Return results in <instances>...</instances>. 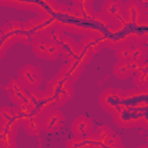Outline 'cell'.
Instances as JSON below:
<instances>
[{"label":"cell","mask_w":148,"mask_h":148,"mask_svg":"<svg viewBox=\"0 0 148 148\" xmlns=\"http://www.w3.org/2000/svg\"><path fill=\"white\" fill-rule=\"evenodd\" d=\"M39 121L42 125V130L47 133H54L61 130L65 117L62 112L57 109H49L44 113L39 116Z\"/></svg>","instance_id":"cell-1"},{"label":"cell","mask_w":148,"mask_h":148,"mask_svg":"<svg viewBox=\"0 0 148 148\" xmlns=\"http://www.w3.org/2000/svg\"><path fill=\"white\" fill-rule=\"evenodd\" d=\"M21 84L24 88L36 89L42 83V76L37 68L32 65H25L18 71V79Z\"/></svg>","instance_id":"cell-2"},{"label":"cell","mask_w":148,"mask_h":148,"mask_svg":"<svg viewBox=\"0 0 148 148\" xmlns=\"http://www.w3.org/2000/svg\"><path fill=\"white\" fill-rule=\"evenodd\" d=\"M123 90L114 89V88H108L103 90L99 95V105L106 111V112H112L118 104L121 103L123 99Z\"/></svg>","instance_id":"cell-3"},{"label":"cell","mask_w":148,"mask_h":148,"mask_svg":"<svg viewBox=\"0 0 148 148\" xmlns=\"http://www.w3.org/2000/svg\"><path fill=\"white\" fill-rule=\"evenodd\" d=\"M102 15L109 22L124 17V3L120 0H106L102 7Z\"/></svg>","instance_id":"cell-4"},{"label":"cell","mask_w":148,"mask_h":148,"mask_svg":"<svg viewBox=\"0 0 148 148\" xmlns=\"http://www.w3.org/2000/svg\"><path fill=\"white\" fill-rule=\"evenodd\" d=\"M142 9L141 5L136 2L135 0H130L124 6V17L127 22V24H138L143 17H142Z\"/></svg>","instance_id":"cell-5"},{"label":"cell","mask_w":148,"mask_h":148,"mask_svg":"<svg viewBox=\"0 0 148 148\" xmlns=\"http://www.w3.org/2000/svg\"><path fill=\"white\" fill-rule=\"evenodd\" d=\"M71 128L75 136H86L92 132L94 125L90 118L86 116H79L73 120Z\"/></svg>","instance_id":"cell-6"},{"label":"cell","mask_w":148,"mask_h":148,"mask_svg":"<svg viewBox=\"0 0 148 148\" xmlns=\"http://www.w3.org/2000/svg\"><path fill=\"white\" fill-rule=\"evenodd\" d=\"M6 90L8 92V97L12 99V102H14L17 105L21 102H23L28 96L27 88H24L18 80H12L10 82H8Z\"/></svg>","instance_id":"cell-7"},{"label":"cell","mask_w":148,"mask_h":148,"mask_svg":"<svg viewBox=\"0 0 148 148\" xmlns=\"http://www.w3.org/2000/svg\"><path fill=\"white\" fill-rule=\"evenodd\" d=\"M139 65L140 64L132 61V60L117 61V64L113 66V74L116 77H118L120 80H126L133 75L134 71L138 68Z\"/></svg>","instance_id":"cell-8"},{"label":"cell","mask_w":148,"mask_h":148,"mask_svg":"<svg viewBox=\"0 0 148 148\" xmlns=\"http://www.w3.org/2000/svg\"><path fill=\"white\" fill-rule=\"evenodd\" d=\"M83 69H84V65L79 62L76 59H71V60H67V64L62 66V68L60 69V73L64 74L71 82H74L80 77Z\"/></svg>","instance_id":"cell-9"},{"label":"cell","mask_w":148,"mask_h":148,"mask_svg":"<svg viewBox=\"0 0 148 148\" xmlns=\"http://www.w3.org/2000/svg\"><path fill=\"white\" fill-rule=\"evenodd\" d=\"M59 47H60V54L64 57V59L66 58V60H71L74 58L79 45L74 42V39L72 37L65 36L62 38L61 43L59 44Z\"/></svg>","instance_id":"cell-10"},{"label":"cell","mask_w":148,"mask_h":148,"mask_svg":"<svg viewBox=\"0 0 148 148\" xmlns=\"http://www.w3.org/2000/svg\"><path fill=\"white\" fill-rule=\"evenodd\" d=\"M31 45H32V51L36 54V57L40 59H46V50L49 45V39L45 36H39V37L34 38Z\"/></svg>","instance_id":"cell-11"},{"label":"cell","mask_w":148,"mask_h":148,"mask_svg":"<svg viewBox=\"0 0 148 148\" xmlns=\"http://www.w3.org/2000/svg\"><path fill=\"white\" fill-rule=\"evenodd\" d=\"M132 76H133L134 84L138 87V89L146 88V83H147V64L146 62H141L138 66V68L134 71Z\"/></svg>","instance_id":"cell-12"},{"label":"cell","mask_w":148,"mask_h":148,"mask_svg":"<svg viewBox=\"0 0 148 148\" xmlns=\"http://www.w3.org/2000/svg\"><path fill=\"white\" fill-rule=\"evenodd\" d=\"M80 45L83 46L84 49H87L88 51H90L92 54L95 53H98L102 47H103V43L96 38V37H92V36H84L81 38L80 40Z\"/></svg>","instance_id":"cell-13"},{"label":"cell","mask_w":148,"mask_h":148,"mask_svg":"<svg viewBox=\"0 0 148 148\" xmlns=\"http://www.w3.org/2000/svg\"><path fill=\"white\" fill-rule=\"evenodd\" d=\"M23 127H24V131L30 134V135H38L42 131V125H40V121H39V117L38 116H31V117H28V119L23 120L22 123Z\"/></svg>","instance_id":"cell-14"},{"label":"cell","mask_w":148,"mask_h":148,"mask_svg":"<svg viewBox=\"0 0 148 148\" xmlns=\"http://www.w3.org/2000/svg\"><path fill=\"white\" fill-rule=\"evenodd\" d=\"M146 54H147V49H146V46H145V45H142V44L131 45L130 60L135 61V62H138V64L145 62Z\"/></svg>","instance_id":"cell-15"},{"label":"cell","mask_w":148,"mask_h":148,"mask_svg":"<svg viewBox=\"0 0 148 148\" xmlns=\"http://www.w3.org/2000/svg\"><path fill=\"white\" fill-rule=\"evenodd\" d=\"M92 58V53L90 51H88L87 49H84L83 46L79 45L77 50H76V53L74 56L73 59H76L79 62H81L82 65H87Z\"/></svg>","instance_id":"cell-16"},{"label":"cell","mask_w":148,"mask_h":148,"mask_svg":"<svg viewBox=\"0 0 148 148\" xmlns=\"http://www.w3.org/2000/svg\"><path fill=\"white\" fill-rule=\"evenodd\" d=\"M130 52H131V44L128 43H123L118 45L116 49V57L118 61H126L130 60Z\"/></svg>","instance_id":"cell-17"},{"label":"cell","mask_w":148,"mask_h":148,"mask_svg":"<svg viewBox=\"0 0 148 148\" xmlns=\"http://www.w3.org/2000/svg\"><path fill=\"white\" fill-rule=\"evenodd\" d=\"M60 56V47L57 43L49 39V45L46 50V59L47 60H54Z\"/></svg>","instance_id":"cell-18"},{"label":"cell","mask_w":148,"mask_h":148,"mask_svg":"<svg viewBox=\"0 0 148 148\" xmlns=\"http://www.w3.org/2000/svg\"><path fill=\"white\" fill-rule=\"evenodd\" d=\"M64 37H65V35H64L62 31H61L60 29H58V28L50 29V31L46 34V38L50 39V40H52V42H54V43H57L58 45L61 43V40H62Z\"/></svg>","instance_id":"cell-19"},{"label":"cell","mask_w":148,"mask_h":148,"mask_svg":"<svg viewBox=\"0 0 148 148\" xmlns=\"http://www.w3.org/2000/svg\"><path fill=\"white\" fill-rule=\"evenodd\" d=\"M113 132L108 127V126H99L97 127V130L94 132V135L98 139V140H103L106 136H109L110 134H112Z\"/></svg>","instance_id":"cell-20"},{"label":"cell","mask_w":148,"mask_h":148,"mask_svg":"<svg viewBox=\"0 0 148 148\" xmlns=\"http://www.w3.org/2000/svg\"><path fill=\"white\" fill-rule=\"evenodd\" d=\"M94 0H73V2L76 5V6H80V7H87V6H91Z\"/></svg>","instance_id":"cell-21"},{"label":"cell","mask_w":148,"mask_h":148,"mask_svg":"<svg viewBox=\"0 0 148 148\" xmlns=\"http://www.w3.org/2000/svg\"><path fill=\"white\" fill-rule=\"evenodd\" d=\"M143 1H146V0H143Z\"/></svg>","instance_id":"cell-22"}]
</instances>
